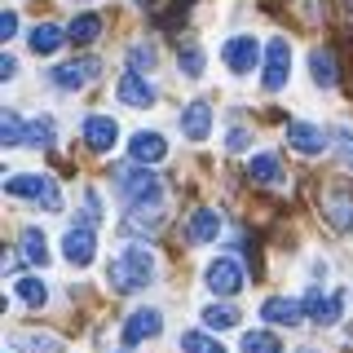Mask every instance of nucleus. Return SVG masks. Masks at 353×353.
<instances>
[{
    "label": "nucleus",
    "mask_w": 353,
    "mask_h": 353,
    "mask_svg": "<svg viewBox=\"0 0 353 353\" xmlns=\"http://www.w3.org/2000/svg\"><path fill=\"white\" fill-rule=\"evenodd\" d=\"M150 279H154V252L146 248V243H132V248H124L115 261H110V270H106V283L115 287L119 296L141 292Z\"/></svg>",
    "instance_id": "nucleus-1"
},
{
    "label": "nucleus",
    "mask_w": 353,
    "mask_h": 353,
    "mask_svg": "<svg viewBox=\"0 0 353 353\" xmlns=\"http://www.w3.org/2000/svg\"><path fill=\"white\" fill-rule=\"evenodd\" d=\"M5 194L31 199V203H40L44 212H58L62 208V190H58V181H53L49 172H14V176H5Z\"/></svg>",
    "instance_id": "nucleus-2"
},
{
    "label": "nucleus",
    "mask_w": 353,
    "mask_h": 353,
    "mask_svg": "<svg viewBox=\"0 0 353 353\" xmlns=\"http://www.w3.org/2000/svg\"><path fill=\"white\" fill-rule=\"evenodd\" d=\"M115 190H119V199H124L128 208H159V199H163V181L146 168V163H141V168L119 172Z\"/></svg>",
    "instance_id": "nucleus-3"
},
{
    "label": "nucleus",
    "mask_w": 353,
    "mask_h": 353,
    "mask_svg": "<svg viewBox=\"0 0 353 353\" xmlns=\"http://www.w3.org/2000/svg\"><path fill=\"white\" fill-rule=\"evenodd\" d=\"M97 75H102V62H97V58H71V62L53 66L49 80H53V88H62V93H75V88L93 84Z\"/></svg>",
    "instance_id": "nucleus-4"
},
{
    "label": "nucleus",
    "mask_w": 353,
    "mask_h": 353,
    "mask_svg": "<svg viewBox=\"0 0 353 353\" xmlns=\"http://www.w3.org/2000/svg\"><path fill=\"white\" fill-rule=\"evenodd\" d=\"M287 75H292V44H287L283 36H274L270 44H265V71H261V84L270 88V93H279V88L287 84Z\"/></svg>",
    "instance_id": "nucleus-5"
},
{
    "label": "nucleus",
    "mask_w": 353,
    "mask_h": 353,
    "mask_svg": "<svg viewBox=\"0 0 353 353\" xmlns=\"http://www.w3.org/2000/svg\"><path fill=\"white\" fill-rule=\"evenodd\" d=\"M203 279H208V292L212 296H239L243 292V265L234 256H216L203 270Z\"/></svg>",
    "instance_id": "nucleus-6"
},
{
    "label": "nucleus",
    "mask_w": 353,
    "mask_h": 353,
    "mask_svg": "<svg viewBox=\"0 0 353 353\" xmlns=\"http://www.w3.org/2000/svg\"><path fill=\"white\" fill-rule=\"evenodd\" d=\"M62 256L75 265V270H84V265H93V256H97V234H93V225H71L62 234Z\"/></svg>",
    "instance_id": "nucleus-7"
},
{
    "label": "nucleus",
    "mask_w": 353,
    "mask_h": 353,
    "mask_svg": "<svg viewBox=\"0 0 353 353\" xmlns=\"http://www.w3.org/2000/svg\"><path fill=\"white\" fill-rule=\"evenodd\" d=\"M221 58H225V66L234 75H252V66L261 62V44H256V36H230L221 44Z\"/></svg>",
    "instance_id": "nucleus-8"
},
{
    "label": "nucleus",
    "mask_w": 353,
    "mask_h": 353,
    "mask_svg": "<svg viewBox=\"0 0 353 353\" xmlns=\"http://www.w3.org/2000/svg\"><path fill=\"white\" fill-rule=\"evenodd\" d=\"M115 97H119L124 106L146 110V106H154V97H159V93H154V84H150L141 71H124V75H119V84H115Z\"/></svg>",
    "instance_id": "nucleus-9"
},
{
    "label": "nucleus",
    "mask_w": 353,
    "mask_h": 353,
    "mask_svg": "<svg viewBox=\"0 0 353 353\" xmlns=\"http://www.w3.org/2000/svg\"><path fill=\"white\" fill-rule=\"evenodd\" d=\"M115 141H119V124L110 115H88L84 119V146L93 150V154L115 150Z\"/></svg>",
    "instance_id": "nucleus-10"
},
{
    "label": "nucleus",
    "mask_w": 353,
    "mask_h": 353,
    "mask_svg": "<svg viewBox=\"0 0 353 353\" xmlns=\"http://www.w3.org/2000/svg\"><path fill=\"white\" fill-rule=\"evenodd\" d=\"M323 212H327V221L340 230V234H353V190H345V185L327 190L323 194Z\"/></svg>",
    "instance_id": "nucleus-11"
},
{
    "label": "nucleus",
    "mask_w": 353,
    "mask_h": 353,
    "mask_svg": "<svg viewBox=\"0 0 353 353\" xmlns=\"http://www.w3.org/2000/svg\"><path fill=\"white\" fill-rule=\"evenodd\" d=\"M287 146L301 150V154H323L327 150V132L318 124H309V119H292V124H287Z\"/></svg>",
    "instance_id": "nucleus-12"
},
{
    "label": "nucleus",
    "mask_w": 353,
    "mask_h": 353,
    "mask_svg": "<svg viewBox=\"0 0 353 353\" xmlns=\"http://www.w3.org/2000/svg\"><path fill=\"white\" fill-rule=\"evenodd\" d=\"M163 327V314L159 309H132L128 323H124V345H141V340H154Z\"/></svg>",
    "instance_id": "nucleus-13"
},
{
    "label": "nucleus",
    "mask_w": 353,
    "mask_h": 353,
    "mask_svg": "<svg viewBox=\"0 0 353 353\" xmlns=\"http://www.w3.org/2000/svg\"><path fill=\"white\" fill-rule=\"evenodd\" d=\"M261 318L274 327H301L305 323V305L301 301H287V296H270V301L261 305Z\"/></svg>",
    "instance_id": "nucleus-14"
},
{
    "label": "nucleus",
    "mask_w": 353,
    "mask_h": 353,
    "mask_svg": "<svg viewBox=\"0 0 353 353\" xmlns=\"http://www.w3.org/2000/svg\"><path fill=\"white\" fill-rule=\"evenodd\" d=\"M128 154H132V163H159L163 154H168V141H163L159 132H132Z\"/></svg>",
    "instance_id": "nucleus-15"
},
{
    "label": "nucleus",
    "mask_w": 353,
    "mask_h": 353,
    "mask_svg": "<svg viewBox=\"0 0 353 353\" xmlns=\"http://www.w3.org/2000/svg\"><path fill=\"white\" fill-rule=\"evenodd\" d=\"M62 40H66V31L53 27V22H36V27L27 31V49L36 53V58H49V53H58Z\"/></svg>",
    "instance_id": "nucleus-16"
},
{
    "label": "nucleus",
    "mask_w": 353,
    "mask_h": 353,
    "mask_svg": "<svg viewBox=\"0 0 353 353\" xmlns=\"http://www.w3.org/2000/svg\"><path fill=\"white\" fill-rule=\"evenodd\" d=\"M181 132L190 141H208V132H212V106H208V102H190L181 110Z\"/></svg>",
    "instance_id": "nucleus-17"
},
{
    "label": "nucleus",
    "mask_w": 353,
    "mask_h": 353,
    "mask_svg": "<svg viewBox=\"0 0 353 353\" xmlns=\"http://www.w3.org/2000/svg\"><path fill=\"white\" fill-rule=\"evenodd\" d=\"M9 349L14 353H62V340L40 336V331H18V336L9 340Z\"/></svg>",
    "instance_id": "nucleus-18"
},
{
    "label": "nucleus",
    "mask_w": 353,
    "mask_h": 353,
    "mask_svg": "<svg viewBox=\"0 0 353 353\" xmlns=\"http://www.w3.org/2000/svg\"><path fill=\"white\" fill-rule=\"evenodd\" d=\"M221 234V212L216 208H199V212L190 216V239L194 243H212Z\"/></svg>",
    "instance_id": "nucleus-19"
},
{
    "label": "nucleus",
    "mask_w": 353,
    "mask_h": 353,
    "mask_svg": "<svg viewBox=\"0 0 353 353\" xmlns=\"http://www.w3.org/2000/svg\"><path fill=\"white\" fill-rule=\"evenodd\" d=\"M309 75H314L318 88H336V58H331V49L309 53Z\"/></svg>",
    "instance_id": "nucleus-20"
},
{
    "label": "nucleus",
    "mask_w": 353,
    "mask_h": 353,
    "mask_svg": "<svg viewBox=\"0 0 353 353\" xmlns=\"http://www.w3.org/2000/svg\"><path fill=\"white\" fill-rule=\"evenodd\" d=\"M248 176H252V181H261V185H274L283 176L279 154H252V159H248Z\"/></svg>",
    "instance_id": "nucleus-21"
},
{
    "label": "nucleus",
    "mask_w": 353,
    "mask_h": 353,
    "mask_svg": "<svg viewBox=\"0 0 353 353\" xmlns=\"http://www.w3.org/2000/svg\"><path fill=\"white\" fill-rule=\"evenodd\" d=\"M97 36H102V18L97 14H80L71 27H66V40L71 44H93Z\"/></svg>",
    "instance_id": "nucleus-22"
},
{
    "label": "nucleus",
    "mask_w": 353,
    "mask_h": 353,
    "mask_svg": "<svg viewBox=\"0 0 353 353\" xmlns=\"http://www.w3.org/2000/svg\"><path fill=\"white\" fill-rule=\"evenodd\" d=\"M176 66H181L185 80H199V75H203V44L185 40L181 49H176Z\"/></svg>",
    "instance_id": "nucleus-23"
},
{
    "label": "nucleus",
    "mask_w": 353,
    "mask_h": 353,
    "mask_svg": "<svg viewBox=\"0 0 353 353\" xmlns=\"http://www.w3.org/2000/svg\"><path fill=\"white\" fill-rule=\"evenodd\" d=\"M22 256H27L31 265H49V239H44L36 225L22 230Z\"/></svg>",
    "instance_id": "nucleus-24"
},
{
    "label": "nucleus",
    "mask_w": 353,
    "mask_h": 353,
    "mask_svg": "<svg viewBox=\"0 0 353 353\" xmlns=\"http://www.w3.org/2000/svg\"><path fill=\"white\" fill-rule=\"evenodd\" d=\"M14 292H18V301L27 305V309H40L44 301H49V287H44L40 279H31V274H27V279H18V283H14Z\"/></svg>",
    "instance_id": "nucleus-25"
},
{
    "label": "nucleus",
    "mask_w": 353,
    "mask_h": 353,
    "mask_svg": "<svg viewBox=\"0 0 353 353\" xmlns=\"http://www.w3.org/2000/svg\"><path fill=\"white\" fill-rule=\"evenodd\" d=\"M159 225H163V216L154 212V208H150V212H146V208H132L128 221H124V230H132V234H154Z\"/></svg>",
    "instance_id": "nucleus-26"
},
{
    "label": "nucleus",
    "mask_w": 353,
    "mask_h": 353,
    "mask_svg": "<svg viewBox=\"0 0 353 353\" xmlns=\"http://www.w3.org/2000/svg\"><path fill=\"white\" fill-rule=\"evenodd\" d=\"M243 353H283V340L270 331H248L243 336Z\"/></svg>",
    "instance_id": "nucleus-27"
},
{
    "label": "nucleus",
    "mask_w": 353,
    "mask_h": 353,
    "mask_svg": "<svg viewBox=\"0 0 353 353\" xmlns=\"http://www.w3.org/2000/svg\"><path fill=\"white\" fill-rule=\"evenodd\" d=\"M181 349L185 353H225V345L212 340L208 331H185V336H181Z\"/></svg>",
    "instance_id": "nucleus-28"
},
{
    "label": "nucleus",
    "mask_w": 353,
    "mask_h": 353,
    "mask_svg": "<svg viewBox=\"0 0 353 353\" xmlns=\"http://www.w3.org/2000/svg\"><path fill=\"white\" fill-rule=\"evenodd\" d=\"M0 137H5V146H22V141H27V124H22L18 110H5V119H0Z\"/></svg>",
    "instance_id": "nucleus-29"
},
{
    "label": "nucleus",
    "mask_w": 353,
    "mask_h": 353,
    "mask_svg": "<svg viewBox=\"0 0 353 353\" xmlns=\"http://www.w3.org/2000/svg\"><path fill=\"white\" fill-rule=\"evenodd\" d=\"M203 323L212 327V331H230V327H239V314L230 305H208L203 309Z\"/></svg>",
    "instance_id": "nucleus-30"
},
{
    "label": "nucleus",
    "mask_w": 353,
    "mask_h": 353,
    "mask_svg": "<svg viewBox=\"0 0 353 353\" xmlns=\"http://www.w3.org/2000/svg\"><path fill=\"white\" fill-rule=\"evenodd\" d=\"M22 146H53V119L49 115L31 119V124H27V141H22Z\"/></svg>",
    "instance_id": "nucleus-31"
},
{
    "label": "nucleus",
    "mask_w": 353,
    "mask_h": 353,
    "mask_svg": "<svg viewBox=\"0 0 353 353\" xmlns=\"http://www.w3.org/2000/svg\"><path fill=\"white\" fill-rule=\"evenodd\" d=\"M340 309H345V296L336 292V296H327V301L314 309V323H318V327H336V323H340Z\"/></svg>",
    "instance_id": "nucleus-32"
},
{
    "label": "nucleus",
    "mask_w": 353,
    "mask_h": 353,
    "mask_svg": "<svg viewBox=\"0 0 353 353\" xmlns=\"http://www.w3.org/2000/svg\"><path fill=\"white\" fill-rule=\"evenodd\" d=\"M128 66H132V71H150V66H154V49H150V44H132V49H128Z\"/></svg>",
    "instance_id": "nucleus-33"
},
{
    "label": "nucleus",
    "mask_w": 353,
    "mask_h": 353,
    "mask_svg": "<svg viewBox=\"0 0 353 353\" xmlns=\"http://www.w3.org/2000/svg\"><path fill=\"white\" fill-rule=\"evenodd\" d=\"M18 36V14H14V9H5V14H0V40H14Z\"/></svg>",
    "instance_id": "nucleus-34"
},
{
    "label": "nucleus",
    "mask_w": 353,
    "mask_h": 353,
    "mask_svg": "<svg viewBox=\"0 0 353 353\" xmlns=\"http://www.w3.org/2000/svg\"><path fill=\"white\" fill-rule=\"evenodd\" d=\"M248 141H252V137H248V128H234V132L225 137V146H230V150H248Z\"/></svg>",
    "instance_id": "nucleus-35"
},
{
    "label": "nucleus",
    "mask_w": 353,
    "mask_h": 353,
    "mask_svg": "<svg viewBox=\"0 0 353 353\" xmlns=\"http://www.w3.org/2000/svg\"><path fill=\"white\" fill-rule=\"evenodd\" d=\"M0 75H5V80H14V75H18V62L9 58V53H5V58H0Z\"/></svg>",
    "instance_id": "nucleus-36"
},
{
    "label": "nucleus",
    "mask_w": 353,
    "mask_h": 353,
    "mask_svg": "<svg viewBox=\"0 0 353 353\" xmlns=\"http://www.w3.org/2000/svg\"><path fill=\"white\" fill-rule=\"evenodd\" d=\"M340 146H345V163L353 168V132H345V137H340Z\"/></svg>",
    "instance_id": "nucleus-37"
},
{
    "label": "nucleus",
    "mask_w": 353,
    "mask_h": 353,
    "mask_svg": "<svg viewBox=\"0 0 353 353\" xmlns=\"http://www.w3.org/2000/svg\"><path fill=\"white\" fill-rule=\"evenodd\" d=\"M137 5H150L154 9V5H163V0H137Z\"/></svg>",
    "instance_id": "nucleus-38"
}]
</instances>
